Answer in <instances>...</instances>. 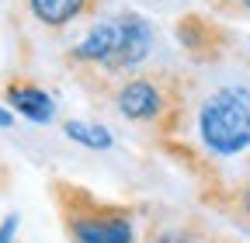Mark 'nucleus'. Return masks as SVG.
<instances>
[{"instance_id": "20e7f679", "label": "nucleus", "mask_w": 250, "mask_h": 243, "mask_svg": "<svg viewBox=\"0 0 250 243\" xmlns=\"http://www.w3.org/2000/svg\"><path fill=\"white\" fill-rule=\"evenodd\" d=\"M195 136L205 153L229 160L250 149V87L223 83L202 98L195 111Z\"/></svg>"}, {"instance_id": "f257e3e1", "label": "nucleus", "mask_w": 250, "mask_h": 243, "mask_svg": "<svg viewBox=\"0 0 250 243\" xmlns=\"http://www.w3.org/2000/svg\"><path fill=\"white\" fill-rule=\"evenodd\" d=\"M153 42H156L153 24L136 11H122L87 28V35L77 45H70L66 66L87 90L115 94L122 80L143 70V63L153 52Z\"/></svg>"}, {"instance_id": "f8f14e48", "label": "nucleus", "mask_w": 250, "mask_h": 243, "mask_svg": "<svg viewBox=\"0 0 250 243\" xmlns=\"http://www.w3.org/2000/svg\"><path fill=\"white\" fill-rule=\"evenodd\" d=\"M236 205H240L243 216H250V181H243V184H240V191H236Z\"/></svg>"}, {"instance_id": "ddd939ff", "label": "nucleus", "mask_w": 250, "mask_h": 243, "mask_svg": "<svg viewBox=\"0 0 250 243\" xmlns=\"http://www.w3.org/2000/svg\"><path fill=\"white\" fill-rule=\"evenodd\" d=\"M11 125H14V111L0 104V129H11Z\"/></svg>"}, {"instance_id": "9d476101", "label": "nucleus", "mask_w": 250, "mask_h": 243, "mask_svg": "<svg viewBox=\"0 0 250 243\" xmlns=\"http://www.w3.org/2000/svg\"><path fill=\"white\" fill-rule=\"evenodd\" d=\"M153 243H195V240L188 233H181V229H167V233H156Z\"/></svg>"}, {"instance_id": "39448f33", "label": "nucleus", "mask_w": 250, "mask_h": 243, "mask_svg": "<svg viewBox=\"0 0 250 243\" xmlns=\"http://www.w3.org/2000/svg\"><path fill=\"white\" fill-rule=\"evenodd\" d=\"M174 32H177L181 49L191 56L195 63H215V59H223L226 49H229V32H226L215 18L198 14V11L184 14V18L177 21Z\"/></svg>"}, {"instance_id": "4468645a", "label": "nucleus", "mask_w": 250, "mask_h": 243, "mask_svg": "<svg viewBox=\"0 0 250 243\" xmlns=\"http://www.w3.org/2000/svg\"><path fill=\"white\" fill-rule=\"evenodd\" d=\"M215 243H226V240H215Z\"/></svg>"}, {"instance_id": "7ed1b4c3", "label": "nucleus", "mask_w": 250, "mask_h": 243, "mask_svg": "<svg viewBox=\"0 0 250 243\" xmlns=\"http://www.w3.org/2000/svg\"><path fill=\"white\" fill-rule=\"evenodd\" d=\"M52 195L70 243H136L132 208L104 202L80 184H70V181H56Z\"/></svg>"}, {"instance_id": "423d86ee", "label": "nucleus", "mask_w": 250, "mask_h": 243, "mask_svg": "<svg viewBox=\"0 0 250 243\" xmlns=\"http://www.w3.org/2000/svg\"><path fill=\"white\" fill-rule=\"evenodd\" d=\"M4 101L14 115L35 122V125H49V122L56 118V101L45 87H39L35 80L28 77H11L4 83Z\"/></svg>"}, {"instance_id": "9b49d317", "label": "nucleus", "mask_w": 250, "mask_h": 243, "mask_svg": "<svg viewBox=\"0 0 250 243\" xmlns=\"http://www.w3.org/2000/svg\"><path fill=\"white\" fill-rule=\"evenodd\" d=\"M14 233H18V216H7L0 223V243H14Z\"/></svg>"}, {"instance_id": "1a4fd4ad", "label": "nucleus", "mask_w": 250, "mask_h": 243, "mask_svg": "<svg viewBox=\"0 0 250 243\" xmlns=\"http://www.w3.org/2000/svg\"><path fill=\"white\" fill-rule=\"evenodd\" d=\"M219 18H250V0H212Z\"/></svg>"}, {"instance_id": "f03ea898", "label": "nucleus", "mask_w": 250, "mask_h": 243, "mask_svg": "<svg viewBox=\"0 0 250 243\" xmlns=\"http://www.w3.org/2000/svg\"><path fill=\"white\" fill-rule=\"evenodd\" d=\"M111 104L125 122L177 132L188 115V77L177 70H139L115 87Z\"/></svg>"}, {"instance_id": "6e6552de", "label": "nucleus", "mask_w": 250, "mask_h": 243, "mask_svg": "<svg viewBox=\"0 0 250 243\" xmlns=\"http://www.w3.org/2000/svg\"><path fill=\"white\" fill-rule=\"evenodd\" d=\"M62 132H66V139H73L77 146L83 149H111L115 146V136L101 125V122H62Z\"/></svg>"}, {"instance_id": "0eeeda50", "label": "nucleus", "mask_w": 250, "mask_h": 243, "mask_svg": "<svg viewBox=\"0 0 250 243\" xmlns=\"http://www.w3.org/2000/svg\"><path fill=\"white\" fill-rule=\"evenodd\" d=\"M101 4L104 0H24L31 18L42 28H49V32H62V28H70L73 21L98 14Z\"/></svg>"}]
</instances>
